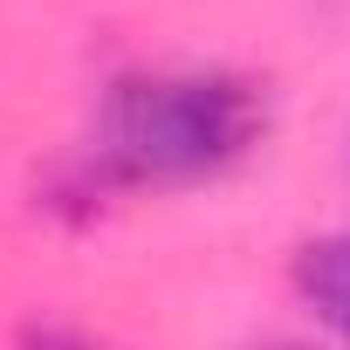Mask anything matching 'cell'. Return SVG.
I'll return each mask as SVG.
<instances>
[{"label": "cell", "mask_w": 350, "mask_h": 350, "mask_svg": "<svg viewBox=\"0 0 350 350\" xmlns=\"http://www.w3.org/2000/svg\"><path fill=\"white\" fill-rule=\"evenodd\" d=\"M268 137L261 83L234 69H137L96 110V165L117 186H200Z\"/></svg>", "instance_id": "obj_1"}, {"label": "cell", "mask_w": 350, "mask_h": 350, "mask_svg": "<svg viewBox=\"0 0 350 350\" xmlns=\"http://www.w3.org/2000/svg\"><path fill=\"white\" fill-rule=\"evenodd\" d=\"M295 295L309 302V316L350 343V227L343 234H323L295 254Z\"/></svg>", "instance_id": "obj_2"}, {"label": "cell", "mask_w": 350, "mask_h": 350, "mask_svg": "<svg viewBox=\"0 0 350 350\" xmlns=\"http://www.w3.org/2000/svg\"><path fill=\"white\" fill-rule=\"evenodd\" d=\"M21 350H117V343H103V336H90V329H28L21 336Z\"/></svg>", "instance_id": "obj_3"}, {"label": "cell", "mask_w": 350, "mask_h": 350, "mask_svg": "<svg viewBox=\"0 0 350 350\" xmlns=\"http://www.w3.org/2000/svg\"><path fill=\"white\" fill-rule=\"evenodd\" d=\"M268 350H302V343H268Z\"/></svg>", "instance_id": "obj_4"}]
</instances>
